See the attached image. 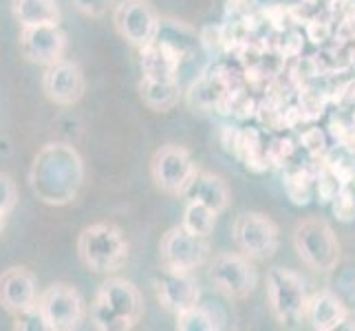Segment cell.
Instances as JSON below:
<instances>
[{"label": "cell", "mask_w": 355, "mask_h": 331, "mask_svg": "<svg viewBox=\"0 0 355 331\" xmlns=\"http://www.w3.org/2000/svg\"><path fill=\"white\" fill-rule=\"evenodd\" d=\"M87 168L76 146L67 142L44 144L29 168V188L44 205H69L78 199Z\"/></svg>", "instance_id": "cell-1"}, {"label": "cell", "mask_w": 355, "mask_h": 331, "mask_svg": "<svg viewBox=\"0 0 355 331\" xmlns=\"http://www.w3.org/2000/svg\"><path fill=\"white\" fill-rule=\"evenodd\" d=\"M144 316L139 287L121 276H108L91 303V323L100 331H128Z\"/></svg>", "instance_id": "cell-2"}, {"label": "cell", "mask_w": 355, "mask_h": 331, "mask_svg": "<svg viewBox=\"0 0 355 331\" xmlns=\"http://www.w3.org/2000/svg\"><path fill=\"white\" fill-rule=\"evenodd\" d=\"M130 245L126 235L115 223H91L78 237V256L93 274L111 276L126 265Z\"/></svg>", "instance_id": "cell-3"}, {"label": "cell", "mask_w": 355, "mask_h": 331, "mask_svg": "<svg viewBox=\"0 0 355 331\" xmlns=\"http://www.w3.org/2000/svg\"><path fill=\"white\" fill-rule=\"evenodd\" d=\"M267 307L283 327H298L307 318L309 294L304 280L289 267H272L265 278Z\"/></svg>", "instance_id": "cell-4"}, {"label": "cell", "mask_w": 355, "mask_h": 331, "mask_svg": "<svg viewBox=\"0 0 355 331\" xmlns=\"http://www.w3.org/2000/svg\"><path fill=\"white\" fill-rule=\"evenodd\" d=\"M293 250L298 259L318 274L334 272L340 263V241L324 219H302L293 230Z\"/></svg>", "instance_id": "cell-5"}, {"label": "cell", "mask_w": 355, "mask_h": 331, "mask_svg": "<svg viewBox=\"0 0 355 331\" xmlns=\"http://www.w3.org/2000/svg\"><path fill=\"white\" fill-rule=\"evenodd\" d=\"M210 261V243L205 237H197L183 226L170 228L159 241V263L166 272L194 274Z\"/></svg>", "instance_id": "cell-6"}, {"label": "cell", "mask_w": 355, "mask_h": 331, "mask_svg": "<svg viewBox=\"0 0 355 331\" xmlns=\"http://www.w3.org/2000/svg\"><path fill=\"white\" fill-rule=\"evenodd\" d=\"M199 173L197 164L188 148L177 144L162 146L150 159V177L157 190L170 197H183L194 175Z\"/></svg>", "instance_id": "cell-7"}, {"label": "cell", "mask_w": 355, "mask_h": 331, "mask_svg": "<svg viewBox=\"0 0 355 331\" xmlns=\"http://www.w3.org/2000/svg\"><path fill=\"white\" fill-rule=\"evenodd\" d=\"M210 280L225 298L245 300L256 289L259 274L243 252H221L210 261Z\"/></svg>", "instance_id": "cell-8"}, {"label": "cell", "mask_w": 355, "mask_h": 331, "mask_svg": "<svg viewBox=\"0 0 355 331\" xmlns=\"http://www.w3.org/2000/svg\"><path fill=\"white\" fill-rule=\"evenodd\" d=\"M239 250L252 261H267L278 252L280 232L272 217L263 212H243L232 226Z\"/></svg>", "instance_id": "cell-9"}, {"label": "cell", "mask_w": 355, "mask_h": 331, "mask_svg": "<svg viewBox=\"0 0 355 331\" xmlns=\"http://www.w3.org/2000/svg\"><path fill=\"white\" fill-rule=\"evenodd\" d=\"M113 24L121 40L135 49H141L153 42L162 27V18L150 0H119L113 7Z\"/></svg>", "instance_id": "cell-10"}, {"label": "cell", "mask_w": 355, "mask_h": 331, "mask_svg": "<svg viewBox=\"0 0 355 331\" xmlns=\"http://www.w3.org/2000/svg\"><path fill=\"white\" fill-rule=\"evenodd\" d=\"M40 307L49 321L51 331H73L78 329L87 316V303H84L78 287L64 280H55L40 291Z\"/></svg>", "instance_id": "cell-11"}, {"label": "cell", "mask_w": 355, "mask_h": 331, "mask_svg": "<svg viewBox=\"0 0 355 331\" xmlns=\"http://www.w3.org/2000/svg\"><path fill=\"white\" fill-rule=\"evenodd\" d=\"M18 44L27 62L46 69L64 60L69 38L60 24H33V27H20Z\"/></svg>", "instance_id": "cell-12"}, {"label": "cell", "mask_w": 355, "mask_h": 331, "mask_svg": "<svg viewBox=\"0 0 355 331\" xmlns=\"http://www.w3.org/2000/svg\"><path fill=\"white\" fill-rule=\"evenodd\" d=\"M42 93L55 106H76L87 93V78L82 67L67 58L46 67L42 73Z\"/></svg>", "instance_id": "cell-13"}, {"label": "cell", "mask_w": 355, "mask_h": 331, "mask_svg": "<svg viewBox=\"0 0 355 331\" xmlns=\"http://www.w3.org/2000/svg\"><path fill=\"white\" fill-rule=\"evenodd\" d=\"M40 298L38 278L27 267H9L0 274V307L16 316Z\"/></svg>", "instance_id": "cell-14"}, {"label": "cell", "mask_w": 355, "mask_h": 331, "mask_svg": "<svg viewBox=\"0 0 355 331\" xmlns=\"http://www.w3.org/2000/svg\"><path fill=\"white\" fill-rule=\"evenodd\" d=\"M155 296L166 312L179 316L199 305L201 289L192 274H175L164 269L155 278Z\"/></svg>", "instance_id": "cell-15"}, {"label": "cell", "mask_w": 355, "mask_h": 331, "mask_svg": "<svg viewBox=\"0 0 355 331\" xmlns=\"http://www.w3.org/2000/svg\"><path fill=\"white\" fill-rule=\"evenodd\" d=\"M181 62V49L179 44L168 38L164 29L159 27L153 42L139 49V65L144 78H155V80H177Z\"/></svg>", "instance_id": "cell-16"}, {"label": "cell", "mask_w": 355, "mask_h": 331, "mask_svg": "<svg viewBox=\"0 0 355 331\" xmlns=\"http://www.w3.org/2000/svg\"><path fill=\"white\" fill-rule=\"evenodd\" d=\"M347 318H349V309L338 294L322 289V291H315L309 296L307 318H304V321H307L315 331L340 329L347 323Z\"/></svg>", "instance_id": "cell-17"}, {"label": "cell", "mask_w": 355, "mask_h": 331, "mask_svg": "<svg viewBox=\"0 0 355 331\" xmlns=\"http://www.w3.org/2000/svg\"><path fill=\"white\" fill-rule=\"evenodd\" d=\"M183 197H186V201H201V203L210 205L212 210H216L218 214H221L227 210L232 192H230V186L223 177L199 170V173L194 175V179L190 181V186H188Z\"/></svg>", "instance_id": "cell-18"}, {"label": "cell", "mask_w": 355, "mask_h": 331, "mask_svg": "<svg viewBox=\"0 0 355 331\" xmlns=\"http://www.w3.org/2000/svg\"><path fill=\"white\" fill-rule=\"evenodd\" d=\"M139 97L146 106H148L150 110H155V113H168V110H173L181 100L179 80L141 78Z\"/></svg>", "instance_id": "cell-19"}, {"label": "cell", "mask_w": 355, "mask_h": 331, "mask_svg": "<svg viewBox=\"0 0 355 331\" xmlns=\"http://www.w3.org/2000/svg\"><path fill=\"white\" fill-rule=\"evenodd\" d=\"M11 14H14L20 27L60 24V20H62L58 0H11Z\"/></svg>", "instance_id": "cell-20"}, {"label": "cell", "mask_w": 355, "mask_h": 331, "mask_svg": "<svg viewBox=\"0 0 355 331\" xmlns=\"http://www.w3.org/2000/svg\"><path fill=\"white\" fill-rule=\"evenodd\" d=\"M216 217H218V212L212 210L210 205H205L201 201H186L181 226L188 232H192V235L207 239L216 228Z\"/></svg>", "instance_id": "cell-21"}, {"label": "cell", "mask_w": 355, "mask_h": 331, "mask_svg": "<svg viewBox=\"0 0 355 331\" xmlns=\"http://www.w3.org/2000/svg\"><path fill=\"white\" fill-rule=\"evenodd\" d=\"M177 329L179 331H214V329H221V321H218L214 312L201 307V305H194L192 309L177 316Z\"/></svg>", "instance_id": "cell-22"}, {"label": "cell", "mask_w": 355, "mask_h": 331, "mask_svg": "<svg viewBox=\"0 0 355 331\" xmlns=\"http://www.w3.org/2000/svg\"><path fill=\"white\" fill-rule=\"evenodd\" d=\"M285 192L296 205H307L311 199V177L307 170H289L285 175Z\"/></svg>", "instance_id": "cell-23"}, {"label": "cell", "mask_w": 355, "mask_h": 331, "mask_svg": "<svg viewBox=\"0 0 355 331\" xmlns=\"http://www.w3.org/2000/svg\"><path fill=\"white\" fill-rule=\"evenodd\" d=\"M14 329L16 331H51L46 316L40 307V303H35L29 309L16 314L14 316Z\"/></svg>", "instance_id": "cell-24"}, {"label": "cell", "mask_w": 355, "mask_h": 331, "mask_svg": "<svg viewBox=\"0 0 355 331\" xmlns=\"http://www.w3.org/2000/svg\"><path fill=\"white\" fill-rule=\"evenodd\" d=\"M331 210H334L336 219L342 221V223H351V221H355V192L347 186V183L331 199Z\"/></svg>", "instance_id": "cell-25"}, {"label": "cell", "mask_w": 355, "mask_h": 331, "mask_svg": "<svg viewBox=\"0 0 355 331\" xmlns=\"http://www.w3.org/2000/svg\"><path fill=\"white\" fill-rule=\"evenodd\" d=\"M18 205V188L16 181L7 173H0V212L9 217Z\"/></svg>", "instance_id": "cell-26"}, {"label": "cell", "mask_w": 355, "mask_h": 331, "mask_svg": "<svg viewBox=\"0 0 355 331\" xmlns=\"http://www.w3.org/2000/svg\"><path fill=\"white\" fill-rule=\"evenodd\" d=\"M71 3L87 18H102L113 7V0H71Z\"/></svg>", "instance_id": "cell-27"}, {"label": "cell", "mask_w": 355, "mask_h": 331, "mask_svg": "<svg viewBox=\"0 0 355 331\" xmlns=\"http://www.w3.org/2000/svg\"><path fill=\"white\" fill-rule=\"evenodd\" d=\"M5 226H7V217L0 212V235H3V230H5Z\"/></svg>", "instance_id": "cell-28"}]
</instances>
